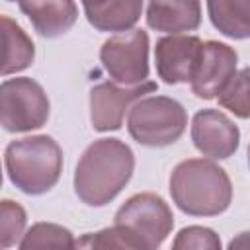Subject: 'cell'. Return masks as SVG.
Wrapping results in <instances>:
<instances>
[{
    "label": "cell",
    "mask_w": 250,
    "mask_h": 250,
    "mask_svg": "<svg viewBox=\"0 0 250 250\" xmlns=\"http://www.w3.org/2000/svg\"><path fill=\"white\" fill-rule=\"evenodd\" d=\"M135 170V154L127 143L104 137L86 146L74 170V191L90 207L113 201L129 184Z\"/></svg>",
    "instance_id": "6da1fadb"
},
{
    "label": "cell",
    "mask_w": 250,
    "mask_h": 250,
    "mask_svg": "<svg viewBox=\"0 0 250 250\" xmlns=\"http://www.w3.org/2000/svg\"><path fill=\"white\" fill-rule=\"evenodd\" d=\"M176 207L191 217H217L232 201V184L225 168L209 158H186L170 174Z\"/></svg>",
    "instance_id": "7a4b0ae2"
},
{
    "label": "cell",
    "mask_w": 250,
    "mask_h": 250,
    "mask_svg": "<svg viewBox=\"0 0 250 250\" xmlns=\"http://www.w3.org/2000/svg\"><path fill=\"white\" fill-rule=\"evenodd\" d=\"M10 182L27 195L53 189L62 172V148L49 135H31L12 141L4 150Z\"/></svg>",
    "instance_id": "3957f363"
},
{
    "label": "cell",
    "mask_w": 250,
    "mask_h": 250,
    "mask_svg": "<svg viewBox=\"0 0 250 250\" xmlns=\"http://www.w3.org/2000/svg\"><path fill=\"white\" fill-rule=\"evenodd\" d=\"M188 127L186 107L168 96H145L127 115V131L143 146L162 148L174 145Z\"/></svg>",
    "instance_id": "277c9868"
},
{
    "label": "cell",
    "mask_w": 250,
    "mask_h": 250,
    "mask_svg": "<svg viewBox=\"0 0 250 250\" xmlns=\"http://www.w3.org/2000/svg\"><path fill=\"white\" fill-rule=\"evenodd\" d=\"M113 227L133 238L143 250H158L174 229L170 205L156 193L131 195L113 217Z\"/></svg>",
    "instance_id": "5b68a950"
},
{
    "label": "cell",
    "mask_w": 250,
    "mask_h": 250,
    "mask_svg": "<svg viewBox=\"0 0 250 250\" xmlns=\"http://www.w3.org/2000/svg\"><path fill=\"white\" fill-rule=\"evenodd\" d=\"M51 102L43 86L27 76L0 84V127L8 133H27L47 123Z\"/></svg>",
    "instance_id": "8992f818"
},
{
    "label": "cell",
    "mask_w": 250,
    "mask_h": 250,
    "mask_svg": "<svg viewBox=\"0 0 250 250\" xmlns=\"http://www.w3.org/2000/svg\"><path fill=\"white\" fill-rule=\"evenodd\" d=\"M148 33L129 29L105 39L100 47V61L109 78L121 86H137L148 80Z\"/></svg>",
    "instance_id": "52a82bcc"
},
{
    "label": "cell",
    "mask_w": 250,
    "mask_h": 250,
    "mask_svg": "<svg viewBox=\"0 0 250 250\" xmlns=\"http://www.w3.org/2000/svg\"><path fill=\"white\" fill-rule=\"evenodd\" d=\"M158 90V84L146 80L137 86H121L115 82H100L90 90V121L98 133L117 131L125 113L135 102Z\"/></svg>",
    "instance_id": "ba28073f"
},
{
    "label": "cell",
    "mask_w": 250,
    "mask_h": 250,
    "mask_svg": "<svg viewBox=\"0 0 250 250\" xmlns=\"http://www.w3.org/2000/svg\"><path fill=\"white\" fill-rule=\"evenodd\" d=\"M236 64H238V53L230 45L213 39L203 41L199 61L189 80L193 96L201 100L217 98L236 74Z\"/></svg>",
    "instance_id": "9c48e42d"
},
{
    "label": "cell",
    "mask_w": 250,
    "mask_h": 250,
    "mask_svg": "<svg viewBox=\"0 0 250 250\" xmlns=\"http://www.w3.org/2000/svg\"><path fill=\"white\" fill-rule=\"evenodd\" d=\"M193 146L211 160L230 158L240 145V131L234 121L221 109H199L191 119Z\"/></svg>",
    "instance_id": "30bf717a"
},
{
    "label": "cell",
    "mask_w": 250,
    "mask_h": 250,
    "mask_svg": "<svg viewBox=\"0 0 250 250\" xmlns=\"http://www.w3.org/2000/svg\"><path fill=\"white\" fill-rule=\"evenodd\" d=\"M203 41L197 35H168L154 45L156 72L166 84H188L199 61Z\"/></svg>",
    "instance_id": "8fae6325"
},
{
    "label": "cell",
    "mask_w": 250,
    "mask_h": 250,
    "mask_svg": "<svg viewBox=\"0 0 250 250\" xmlns=\"http://www.w3.org/2000/svg\"><path fill=\"white\" fill-rule=\"evenodd\" d=\"M33 59L35 45L27 31L14 18L0 14V76L25 70Z\"/></svg>",
    "instance_id": "7c38bea8"
},
{
    "label": "cell",
    "mask_w": 250,
    "mask_h": 250,
    "mask_svg": "<svg viewBox=\"0 0 250 250\" xmlns=\"http://www.w3.org/2000/svg\"><path fill=\"white\" fill-rule=\"evenodd\" d=\"M146 25L150 29L182 35L193 31L201 23V4L195 0L186 2H148L146 4Z\"/></svg>",
    "instance_id": "4fadbf2b"
},
{
    "label": "cell",
    "mask_w": 250,
    "mask_h": 250,
    "mask_svg": "<svg viewBox=\"0 0 250 250\" xmlns=\"http://www.w3.org/2000/svg\"><path fill=\"white\" fill-rule=\"evenodd\" d=\"M18 6L29 18L33 29L41 37H59V35L66 33L78 18V6L70 0H62V2H20Z\"/></svg>",
    "instance_id": "5bb4252c"
},
{
    "label": "cell",
    "mask_w": 250,
    "mask_h": 250,
    "mask_svg": "<svg viewBox=\"0 0 250 250\" xmlns=\"http://www.w3.org/2000/svg\"><path fill=\"white\" fill-rule=\"evenodd\" d=\"M86 20L98 31L125 33L141 20L143 2L139 0H119V2H84L82 4Z\"/></svg>",
    "instance_id": "9a60e30c"
},
{
    "label": "cell",
    "mask_w": 250,
    "mask_h": 250,
    "mask_svg": "<svg viewBox=\"0 0 250 250\" xmlns=\"http://www.w3.org/2000/svg\"><path fill=\"white\" fill-rule=\"evenodd\" d=\"M211 23L230 39L250 35V2H207Z\"/></svg>",
    "instance_id": "2e32d148"
},
{
    "label": "cell",
    "mask_w": 250,
    "mask_h": 250,
    "mask_svg": "<svg viewBox=\"0 0 250 250\" xmlns=\"http://www.w3.org/2000/svg\"><path fill=\"white\" fill-rule=\"evenodd\" d=\"M74 234L57 223H33L20 238L18 250H74Z\"/></svg>",
    "instance_id": "e0dca14e"
},
{
    "label": "cell",
    "mask_w": 250,
    "mask_h": 250,
    "mask_svg": "<svg viewBox=\"0 0 250 250\" xmlns=\"http://www.w3.org/2000/svg\"><path fill=\"white\" fill-rule=\"evenodd\" d=\"M74 250H143L117 227H107L96 232H86L74 240Z\"/></svg>",
    "instance_id": "ac0fdd59"
},
{
    "label": "cell",
    "mask_w": 250,
    "mask_h": 250,
    "mask_svg": "<svg viewBox=\"0 0 250 250\" xmlns=\"http://www.w3.org/2000/svg\"><path fill=\"white\" fill-rule=\"evenodd\" d=\"M27 213L14 199H0V250L14 246L25 232Z\"/></svg>",
    "instance_id": "d6986e66"
},
{
    "label": "cell",
    "mask_w": 250,
    "mask_h": 250,
    "mask_svg": "<svg viewBox=\"0 0 250 250\" xmlns=\"http://www.w3.org/2000/svg\"><path fill=\"white\" fill-rule=\"evenodd\" d=\"M219 105L232 111L240 119H248L250 107H248V68H242L232 76V80L223 88V92L217 96Z\"/></svg>",
    "instance_id": "ffe728a7"
},
{
    "label": "cell",
    "mask_w": 250,
    "mask_h": 250,
    "mask_svg": "<svg viewBox=\"0 0 250 250\" xmlns=\"http://www.w3.org/2000/svg\"><path fill=\"white\" fill-rule=\"evenodd\" d=\"M170 250H223L221 246V236L201 225H189L184 227L172 240Z\"/></svg>",
    "instance_id": "44dd1931"
},
{
    "label": "cell",
    "mask_w": 250,
    "mask_h": 250,
    "mask_svg": "<svg viewBox=\"0 0 250 250\" xmlns=\"http://www.w3.org/2000/svg\"><path fill=\"white\" fill-rule=\"evenodd\" d=\"M227 250H248V232H240L236 234L230 242Z\"/></svg>",
    "instance_id": "7402d4cb"
},
{
    "label": "cell",
    "mask_w": 250,
    "mask_h": 250,
    "mask_svg": "<svg viewBox=\"0 0 250 250\" xmlns=\"http://www.w3.org/2000/svg\"><path fill=\"white\" fill-rule=\"evenodd\" d=\"M0 188H2V166H0Z\"/></svg>",
    "instance_id": "603a6c76"
}]
</instances>
